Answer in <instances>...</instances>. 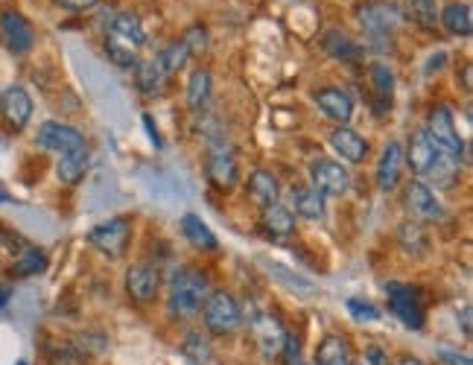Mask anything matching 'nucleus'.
<instances>
[{
	"mask_svg": "<svg viewBox=\"0 0 473 365\" xmlns=\"http://www.w3.org/2000/svg\"><path fill=\"white\" fill-rule=\"evenodd\" d=\"M310 179H313V187L322 196H342L351 187V173L339 161H327V158L313 164Z\"/></svg>",
	"mask_w": 473,
	"mask_h": 365,
	"instance_id": "nucleus-9",
	"label": "nucleus"
},
{
	"mask_svg": "<svg viewBox=\"0 0 473 365\" xmlns=\"http://www.w3.org/2000/svg\"><path fill=\"white\" fill-rule=\"evenodd\" d=\"M263 228H266L272 237H290L292 231H295V214H292V208L281 205V202L263 208Z\"/></svg>",
	"mask_w": 473,
	"mask_h": 365,
	"instance_id": "nucleus-24",
	"label": "nucleus"
},
{
	"mask_svg": "<svg viewBox=\"0 0 473 365\" xmlns=\"http://www.w3.org/2000/svg\"><path fill=\"white\" fill-rule=\"evenodd\" d=\"M18 365H27V362H24V360H21V362H18Z\"/></svg>",
	"mask_w": 473,
	"mask_h": 365,
	"instance_id": "nucleus-46",
	"label": "nucleus"
},
{
	"mask_svg": "<svg viewBox=\"0 0 473 365\" xmlns=\"http://www.w3.org/2000/svg\"><path fill=\"white\" fill-rule=\"evenodd\" d=\"M403 15L412 21V24L430 30L438 21V6L435 0H403Z\"/></svg>",
	"mask_w": 473,
	"mask_h": 365,
	"instance_id": "nucleus-30",
	"label": "nucleus"
},
{
	"mask_svg": "<svg viewBox=\"0 0 473 365\" xmlns=\"http://www.w3.org/2000/svg\"><path fill=\"white\" fill-rule=\"evenodd\" d=\"M249 196L255 199V202L260 208H269L278 202V196H281V184L278 179H275V173L269 170H255L249 175Z\"/></svg>",
	"mask_w": 473,
	"mask_h": 365,
	"instance_id": "nucleus-22",
	"label": "nucleus"
},
{
	"mask_svg": "<svg viewBox=\"0 0 473 365\" xmlns=\"http://www.w3.org/2000/svg\"><path fill=\"white\" fill-rule=\"evenodd\" d=\"M211 99V73L205 68H196L187 80V103H190L193 112H202Z\"/></svg>",
	"mask_w": 473,
	"mask_h": 365,
	"instance_id": "nucleus-29",
	"label": "nucleus"
},
{
	"mask_svg": "<svg viewBox=\"0 0 473 365\" xmlns=\"http://www.w3.org/2000/svg\"><path fill=\"white\" fill-rule=\"evenodd\" d=\"M357 18L368 38H392V32L401 27V9L386 0H368L357 9Z\"/></svg>",
	"mask_w": 473,
	"mask_h": 365,
	"instance_id": "nucleus-5",
	"label": "nucleus"
},
{
	"mask_svg": "<svg viewBox=\"0 0 473 365\" xmlns=\"http://www.w3.org/2000/svg\"><path fill=\"white\" fill-rule=\"evenodd\" d=\"M438 360L447 362V365H470V357H465V353H456V351H447V348L438 351Z\"/></svg>",
	"mask_w": 473,
	"mask_h": 365,
	"instance_id": "nucleus-40",
	"label": "nucleus"
},
{
	"mask_svg": "<svg viewBox=\"0 0 473 365\" xmlns=\"http://www.w3.org/2000/svg\"><path fill=\"white\" fill-rule=\"evenodd\" d=\"M88 173V149H73V152H64L59 155L56 161V179L62 184H80Z\"/></svg>",
	"mask_w": 473,
	"mask_h": 365,
	"instance_id": "nucleus-23",
	"label": "nucleus"
},
{
	"mask_svg": "<svg viewBox=\"0 0 473 365\" xmlns=\"http://www.w3.org/2000/svg\"><path fill=\"white\" fill-rule=\"evenodd\" d=\"M386 301H389V313L398 318L403 327H412V330L424 327V307H421V301H418V295L410 284L389 281L386 284Z\"/></svg>",
	"mask_w": 473,
	"mask_h": 365,
	"instance_id": "nucleus-4",
	"label": "nucleus"
},
{
	"mask_svg": "<svg viewBox=\"0 0 473 365\" xmlns=\"http://www.w3.org/2000/svg\"><path fill=\"white\" fill-rule=\"evenodd\" d=\"M202 318H205L207 334H214V336H228L243 325V313H240L237 298L225 290H211V295H207L202 304Z\"/></svg>",
	"mask_w": 473,
	"mask_h": 365,
	"instance_id": "nucleus-2",
	"label": "nucleus"
},
{
	"mask_svg": "<svg viewBox=\"0 0 473 365\" xmlns=\"http://www.w3.org/2000/svg\"><path fill=\"white\" fill-rule=\"evenodd\" d=\"M348 313L357 318V322H377L380 318V310L374 307L371 301H362V298H348Z\"/></svg>",
	"mask_w": 473,
	"mask_h": 365,
	"instance_id": "nucleus-38",
	"label": "nucleus"
},
{
	"mask_svg": "<svg viewBox=\"0 0 473 365\" xmlns=\"http://www.w3.org/2000/svg\"><path fill=\"white\" fill-rule=\"evenodd\" d=\"M207 179H211L214 187H219V191H234L237 182H240V167H237V158L231 155L225 147L214 149L211 155H207Z\"/></svg>",
	"mask_w": 473,
	"mask_h": 365,
	"instance_id": "nucleus-12",
	"label": "nucleus"
},
{
	"mask_svg": "<svg viewBox=\"0 0 473 365\" xmlns=\"http://www.w3.org/2000/svg\"><path fill=\"white\" fill-rule=\"evenodd\" d=\"M249 325H251V336H255L258 348L266 353V357H278L283 345H287V336H290L278 318L269 313H258Z\"/></svg>",
	"mask_w": 473,
	"mask_h": 365,
	"instance_id": "nucleus-11",
	"label": "nucleus"
},
{
	"mask_svg": "<svg viewBox=\"0 0 473 365\" xmlns=\"http://www.w3.org/2000/svg\"><path fill=\"white\" fill-rule=\"evenodd\" d=\"M438 21H442L450 36L468 38L473 32V13H470L468 0H453V4H447L442 13H438Z\"/></svg>",
	"mask_w": 473,
	"mask_h": 365,
	"instance_id": "nucleus-20",
	"label": "nucleus"
},
{
	"mask_svg": "<svg viewBox=\"0 0 473 365\" xmlns=\"http://www.w3.org/2000/svg\"><path fill=\"white\" fill-rule=\"evenodd\" d=\"M47 269V254H44L41 249L36 246H24L18 251V258H15V267L13 272L21 275V278H27V275H38Z\"/></svg>",
	"mask_w": 473,
	"mask_h": 365,
	"instance_id": "nucleus-31",
	"label": "nucleus"
},
{
	"mask_svg": "<svg viewBox=\"0 0 473 365\" xmlns=\"http://www.w3.org/2000/svg\"><path fill=\"white\" fill-rule=\"evenodd\" d=\"M292 208L304 219H322L325 216V196L316 187H292Z\"/></svg>",
	"mask_w": 473,
	"mask_h": 365,
	"instance_id": "nucleus-26",
	"label": "nucleus"
},
{
	"mask_svg": "<svg viewBox=\"0 0 473 365\" xmlns=\"http://www.w3.org/2000/svg\"><path fill=\"white\" fill-rule=\"evenodd\" d=\"M366 360H368L371 365H389V357H386V353H383L380 348H374V345L366 351Z\"/></svg>",
	"mask_w": 473,
	"mask_h": 365,
	"instance_id": "nucleus-41",
	"label": "nucleus"
},
{
	"mask_svg": "<svg viewBox=\"0 0 473 365\" xmlns=\"http://www.w3.org/2000/svg\"><path fill=\"white\" fill-rule=\"evenodd\" d=\"M108 30H112V36L117 41H123L131 50L147 44V30H144V24H140V18L131 13H117L112 21H108Z\"/></svg>",
	"mask_w": 473,
	"mask_h": 365,
	"instance_id": "nucleus-19",
	"label": "nucleus"
},
{
	"mask_svg": "<svg viewBox=\"0 0 473 365\" xmlns=\"http://www.w3.org/2000/svg\"><path fill=\"white\" fill-rule=\"evenodd\" d=\"M182 357L193 365H207L214 360V348H211V339L202 330H187L184 339H182Z\"/></svg>",
	"mask_w": 473,
	"mask_h": 365,
	"instance_id": "nucleus-25",
	"label": "nucleus"
},
{
	"mask_svg": "<svg viewBox=\"0 0 473 365\" xmlns=\"http://www.w3.org/2000/svg\"><path fill=\"white\" fill-rule=\"evenodd\" d=\"M6 304H9V286L0 284V310H4Z\"/></svg>",
	"mask_w": 473,
	"mask_h": 365,
	"instance_id": "nucleus-44",
	"label": "nucleus"
},
{
	"mask_svg": "<svg viewBox=\"0 0 473 365\" xmlns=\"http://www.w3.org/2000/svg\"><path fill=\"white\" fill-rule=\"evenodd\" d=\"M461 330H465V336H470V307H461Z\"/></svg>",
	"mask_w": 473,
	"mask_h": 365,
	"instance_id": "nucleus-43",
	"label": "nucleus"
},
{
	"mask_svg": "<svg viewBox=\"0 0 473 365\" xmlns=\"http://www.w3.org/2000/svg\"><path fill=\"white\" fill-rule=\"evenodd\" d=\"M0 38L13 53H27L36 44V32H32L24 15L15 13V9H6V13H0Z\"/></svg>",
	"mask_w": 473,
	"mask_h": 365,
	"instance_id": "nucleus-10",
	"label": "nucleus"
},
{
	"mask_svg": "<svg viewBox=\"0 0 473 365\" xmlns=\"http://www.w3.org/2000/svg\"><path fill=\"white\" fill-rule=\"evenodd\" d=\"M330 147L336 149V155H342V161L348 164H359L368 155V140L348 126H339L334 135H330Z\"/></svg>",
	"mask_w": 473,
	"mask_h": 365,
	"instance_id": "nucleus-18",
	"label": "nucleus"
},
{
	"mask_svg": "<svg viewBox=\"0 0 473 365\" xmlns=\"http://www.w3.org/2000/svg\"><path fill=\"white\" fill-rule=\"evenodd\" d=\"M322 44H325V50H327L334 59L357 62V59L362 56V47H359V44H354V38H348L345 32H339V30H327Z\"/></svg>",
	"mask_w": 473,
	"mask_h": 365,
	"instance_id": "nucleus-28",
	"label": "nucleus"
},
{
	"mask_svg": "<svg viewBox=\"0 0 473 365\" xmlns=\"http://www.w3.org/2000/svg\"><path fill=\"white\" fill-rule=\"evenodd\" d=\"M106 53H108V59H112L114 64H120V68H135V64H138L135 50L126 47V44L117 41V38H108L106 41Z\"/></svg>",
	"mask_w": 473,
	"mask_h": 365,
	"instance_id": "nucleus-35",
	"label": "nucleus"
},
{
	"mask_svg": "<svg viewBox=\"0 0 473 365\" xmlns=\"http://www.w3.org/2000/svg\"><path fill=\"white\" fill-rule=\"evenodd\" d=\"M129 237H131V225L126 216H112L88 231V242L94 249H100L103 254H108V258H120L126 251Z\"/></svg>",
	"mask_w": 473,
	"mask_h": 365,
	"instance_id": "nucleus-6",
	"label": "nucleus"
},
{
	"mask_svg": "<svg viewBox=\"0 0 473 365\" xmlns=\"http://www.w3.org/2000/svg\"><path fill=\"white\" fill-rule=\"evenodd\" d=\"M36 143L41 149H50V152H73V149H82L85 147V138L80 129H73L68 123H62V120H47V123L38 126V135Z\"/></svg>",
	"mask_w": 473,
	"mask_h": 365,
	"instance_id": "nucleus-7",
	"label": "nucleus"
},
{
	"mask_svg": "<svg viewBox=\"0 0 473 365\" xmlns=\"http://www.w3.org/2000/svg\"><path fill=\"white\" fill-rule=\"evenodd\" d=\"M182 234L187 237L190 246H196L199 251H216L219 249L216 234L205 225V219L196 216V214H184L182 216Z\"/></svg>",
	"mask_w": 473,
	"mask_h": 365,
	"instance_id": "nucleus-21",
	"label": "nucleus"
},
{
	"mask_svg": "<svg viewBox=\"0 0 473 365\" xmlns=\"http://www.w3.org/2000/svg\"><path fill=\"white\" fill-rule=\"evenodd\" d=\"M144 126H147V132H149V140L156 143V147H161L164 140H161V135H158V129L152 126V117H149V115H144Z\"/></svg>",
	"mask_w": 473,
	"mask_h": 365,
	"instance_id": "nucleus-42",
	"label": "nucleus"
},
{
	"mask_svg": "<svg viewBox=\"0 0 473 365\" xmlns=\"http://www.w3.org/2000/svg\"><path fill=\"white\" fill-rule=\"evenodd\" d=\"M401 167H403V147L398 140H389L377 161V187L383 193H392L401 184Z\"/></svg>",
	"mask_w": 473,
	"mask_h": 365,
	"instance_id": "nucleus-15",
	"label": "nucleus"
},
{
	"mask_svg": "<svg viewBox=\"0 0 473 365\" xmlns=\"http://www.w3.org/2000/svg\"><path fill=\"white\" fill-rule=\"evenodd\" d=\"M316 365H351V348L345 336H325L316 348Z\"/></svg>",
	"mask_w": 473,
	"mask_h": 365,
	"instance_id": "nucleus-27",
	"label": "nucleus"
},
{
	"mask_svg": "<svg viewBox=\"0 0 473 365\" xmlns=\"http://www.w3.org/2000/svg\"><path fill=\"white\" fill-rule=\"evenodd\" d=\"M398 365H424L421 360H418V357H401V362Z\"/></svg>",
	"mask_w": 473,
	"mask_h": 365,
	"instance_id": "nucleus-45",
	"label": "nucleus"
},
{
	"mask_svg": "<svg viewBox=\"0 0 473 365\" xmlns=\"http://www.w3.org/2000/svg\"><path fill=\"white\" fill-rule=\"evenodd\" d=\"M161 290V272L152 263H131L126 269V293L131 301L149 304L156 301V295Z\"/></svg>",
	"mask_w": 473,
	"mask_h": 365,
	"instance_id": "nucleus-8",
	"label": "nucleus"
},
{
	"mask_svg": "<svg viewBox=\"0 0 473 365\" xmlns=\"http://www.w3.org/2000/svg\"><path fill=\"white\" fill-rule=\"evenodd\" d=\"M62 9H68V13H85V9L97 6V0H56Z\"/></svg>",
	"mask_w": 473,
	"mask_h": 365,
	"instance_id": "nucleus-39",
	"label": "nucleus"
},
{
	"mask_svg": "<svg viewBox=\"0 0 473 365\" xmlns=\"http://www.w3.org/2000/svg\"><path fill=\"white\" fill-rule=\"evenodd\" d=\"M406 208H410V214L418 219H442L444 216L442 202H438L424 182H412L410 187H406Z\"/></svg>",
	"mask_w": 473,
	"mask_h": 365,
	"instance_id": "nucleus-16",
	"label": "nucleus"
},
{
	"mask_svg": "<svg viewBox=\"0 0 473 365\" xmlns=\"http://www.w3.org/2000/svg\"><path fill=\"white\" fill-rule=\"evenodd\" d=\"M187 56H190V53H187V47L182 44V38L179 41H173V44H167V47H164L158 56H156V64L161 68V73L164 76H170V73H175L182 68V64L187 62Z\"/></svg>",
	"mask_w": 473,
	"mask_h": 365,
	"instance_id": "nucleus-33",
	"label": "nucleus"
},
{
	"mask_svg": "<svg viewBox=\"0 0 473 365\" xmlns=\"http://www.w3.org/2000/svg\"><path fill=\"white\" fill-rule=\"evenodd\" d=\"M371 82H374V91H377V103L386 106L392 103V91H394V76L383 62H374L371 64Z\"/></svg>",
	"mask_w": 473,
	"mask_h": 365,
	"instance_id": "nucleus-34",
	"label": "nucleus"
},
{
	"mask_svg": "<svg viewBox=\"0 0 473 365\" xmlns=\"http://www.w3.org/2000/svg\"><path fill=\"white\" fill-rule=\"evenodd\" d=\"M0 112H4L6 123L13 129H24L32 117V97L27 94V88L9 85L4 97H0Z\"/></svg>",
	"mask_w": 473,
	"mask_h": 365,
	"instance_id": "nucleus-13",
	"label": "nucleus"
},
{
	"mask_svg": "<svg viewBox=\"0 0 473 365\" xmlns=\"http://www.w3.org/2000/svg\"><path fill=\"white\" fill-rule=\"evenodd\" d=\"M135 80H138V88H140V91H144L147 97L161 94L164 73H161V68L156 64V59H152V62H138V64H135Z\"/></svg>",
	"mask_w": 473,
	"mask_h": 365,
	"instance_id": "nucleus-32",
	"label": "nucleus"
},
{
	"mask_svg": "<svg viewBox=\"0 0 473 365\" xmlns=\"http://www.w3.org/2000/svg\"><path fill=\"white\" fill-rule=\"evenodd\" d=\"M182 44L187 47V53H190V56H202V53L207 50V30L205 27H190L184 32V38H182Z\"/></svg>",
	"mask_w": 473,
	"mask_h": 365,
	"instance_id": "nucleus-37",
	"label": "nucleus"
},
{
	"mask_svg": "<svg viewBox=\"0 0 473 365\" xmlns=\"http://www.w3.org/2000/svg\"><path fill=\"white\" fill-rule=\"evenodd\" d=\"M316 106L322 108V115L336 120L339 126H345L351 117H354V99H351L348 91L342 88H322V91H316Z\"/></svg>",
	"mask_w": 473,
	"mask_h": 365,
	"instance_id": "nucleus-14",
	"label": "nucleus"
},
{
	"mask_svg": "<svg viewBox=\"0 0 473 365\" xmlns=\"http://www.w3.org/2000/svg\"><path fill=\"white\" fill-rule=\"evenodd\" d=\"M266 267L272 269V275L278 281H283L290 286V290H295V293H313L316 286L310 284V281H304V278H299V275H290V269H283L281 263H266Z\"/></svg>",
	"mask_w": 473,
	"mask_h": 365,
	"instance_id": "nucleus-36",
	"label": "nucleus"
},
{
	"mask_svg": "<svg viewBox=\"0 0 473 365\" xmlns=\"http://www.w3.org/2000/svg\"><path fill=\"white\" fill-rule=\"evenodd\" d=\"M424 129H427V135H430L433 147L438 149V155H444V158L461 164V158H465V143H461V138H459L450 108H444V106L433 108Z\"/></svg>",
	"mask_w": 473,
	"mask_h": 365,
	"instance_id": "nucleus-3",
	"label": "nucleus"
},
{
	"mask_svg": "<svg viewBox=\"0 0 473 365\" xmlns=\"http://www.w3.org/2000/svg\"><path fill=\"white\" fill-rule=\"evenodd\" d=\"M207 295H211V281L202 269H179L170 281V313L190 318L202 310Z\"/></svg>",
	"mask_w": 473,
	"mask_h": 365,
	"instance_id": "nucleus-1",
	"label": "nucleus"
},
{
	"mask_svg": "<svg viewBox=\"0 0 473 365\" xmlns=\"http://www.w3.org/2000/svg\"><path fill=\"white\" fill-rule=\"evenodd\" d=\"M438 158V149L433 147L430 135H427V129H418L415 135L410 138V147H406V164L412 167V173L418 175H427L433 170V164Z\"/></svg>",
	"mask_w": 473,
	"mask_h": 365,
	"instance_id": "nucleus-17",
	"label": "nucleus"
}]
</instances>
